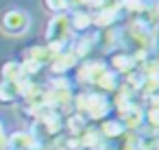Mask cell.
Here are the masks:
<instances>
[{"instance_id": "cell-14", "label": "cell", "mask_w": 159, "mask_h": 150, "mask_svg": "<svg viewBox=\"0 0 159 150\" xmlns=\"http://www.w3.org/2000/svg\"><path fill=\"white\" fill-rule=\"evenodd\" d=\"M0 81H9V83H18L20 78H24L22 74V63L20 61H5L0 65Z\"/></svg>"}, {"instance_id": "cell-18", "label": "cell", "mask_w": 159, "mask_h": 150, "mask_svg": "<svg viewBox=\"0 0 159 150\" xmlns=\"http://www.w3.org/2000/svg\"><path fill=\"white\" fill-rule=\"evenodd\" d=\"M44 5L48 11H52L57 15V13H66L70 9V0H44Z\"/></svg>"}, {"instance_id": "cell-10", "label": "cell", "mask_w": 159, "mask_h": 150, "mask_svg": "<svg viewBox=\"0 0 159 150\" xmlns=\"http://www.w3.org/2000/svg\"><path fill=\"white\" fill-rule=\"evenodd\" d=\"M133 143H135V150H159L155 130H150V128H146V126H142V128L135 130Z\"/></svg>"}, {"instance_id": "cell-1", "label": "cell", "mask_w": 159, "mask_h": 150, "mask_svg": "<svg viewBox=\"0 0 159 150\" xmlns=\"http://www.w3.org/2000/svg\"><path fill=\"white\" fill-rule=\"evenodd\" d=\"M72 104H74V111L83 113L89 122L96 120V122H102L109 117V111H111V102L105 94H98V91H81L72 98Z\"/></svg>"}, {"instance_id": "cell-3", "label": "cell", "mask_w": 159, "mask_h": 150, "mask_svg": "<svg viewBox=\"0 0 159 150\" xmlns=\"http://www.w3.org/2000/svg\"><path fill=\"white\" fill-rule=\"evenodd\" d=\"M0 29L2 33L11 35V37H20L24 33H29L31 29V15L24 9H7L0 18Z\"/></svg>"}, {"instance_id": "cell-20", "label": "cell", "mask_w": 159, "mask_h": 150, "mask_svg": "<svg viewBox=\"0 0 159 150\" xmlns=\"http://www.w3.org/2000/svg\"><path fill=\"white\" fill-rule=\"evenodd\" d=\"M0 150H7V133H5L2 122H0Z\"/></svg>"}, {"instance_id": "cell-11", "label": "cell", "mask_w": 159, "mask_h": 150, "mask_svg": "<svg viewBox=\"0 0 159 150\" xmlns=\"http://www.w3.org/2000/svg\"><path fill=\"white\" fill-rule=\"evenodd\" d=\"M52 52H50V48L46 46V44H37V46H29L26 48V52H24V61H33V63H37L39 68H44V65H48L50 61H52Z\"/></svg>"}, {"instance_id": "cell-15", "label": "cell", "mask_w": 159, "mask_h": 150, "mask_svg": "<svg viewBox=\"0 0 159 150\" xmlns=\"http://www.w3.org/2000/svg\"><path fill=\"white\" fill-rule=\"evenodd\" d=\"M63 126L70 130V135H81L87 126H89V120L83 115V113H79V111H74V113H70L68 117H66V122H63Z\"/></svg>"}, {"instance_id": "cell-7", "label": "cell", "mask_w": 159, "mask_h": 150, "mask_svg": "<svg viewBox=\"0 0 159 150\" xmlns=\"http://www.w3.org/2000/svg\"><path fill=\"white\" fill-rule=\"evenodd\" d=\"M79 137H81L83 150H107V148H109V141H107V139L100 135V130L94 128V126H87Z\"/></svg>"}, {"instance_id": "cell-13", "label": "cell", "mask_w": 159, "mask_h": 150, "mask_svg": "<svg viewBox=\"0 0 159 150\" xmlns=\"http://www.w3.org/2000/svg\"><path fill=\"white\" fill-rule=\"evenodd\" d=\"M22 98L18 83H9V81H0V104L11 107Z\"/></svg>"}, {"instance_id": "cell-9", "label": "cell", "mask_w": 159, "mask_h": 150, "mask_svg": "<svg viewBox=\"0 0 159 150\" xmlns=\"http://www.w3.org/2000/svg\"><path fill=\"white\" fill-rule=\"evenodd\" d=\"M37 143L31 135V130H16L7 135V150H33Z\"/></svg>"}, {"instance_id": "cell-6", "label": "cell", "mask_w": 159, "mask_h": 150, "mask_svg": "<svg viewBox=\"0 0 159 150\" xmlns=\"http://www.w3.org/2000/svg\"><path fill=\"white\" fill-rule=\"evenodd\" d=\"M109 65H111L109 70H111L113 74H131V72H135V70H137V59H135L133 55H129V52L120 50V52L111 55Z\"/></svg>"}, {"instance_id": "cell-22", "label": "cell", "mask_w": 159, "mask_h": 150, "mask_svg": "<svg viewBox=\"0 0 159 150\" xmlns=\"http://www.w3.org/2000/svg\"><path fill=\"white\" fill-rule=\"evenodd\" d=\"M155 135H157V143H159V128H157V130H155Z\"/></svg>"}, {"instance_id": "cell-2", "label": "cell", "mask_w": 159, "mask_h": 150, "mask_svg": "<svg viewBox=\"0 0 159 150\" xmlns=\"http://www.w3.org/2000/svg\"><path fill=\"white\" fill-rule=\"evenodd\" d=\"M70 39H72V29H70V20L66 13H57L48 20L46 26V46L50 48L52 55L63 52L70 48Z\"/></svg>"}, {"instance_id": "cell-4", "label": "cell", "mask_w": 159, "mask_h": 150, "mask_svg": "<svg viewBox=\"0 0 159 150\" xmlns=\"http://www.w3.org/2000/svg\"><path fill=\"white\" fill-rule=\"evenodd\" d=\"M107 70V65L102 63V61H83L81 65H79V72H76V81L81 83V85H89V87H94L96 83H98V78L102 76V72Z\"/></svg>"}, {"instance_id": "cell-12", "label": "cell", "mask_w": 159, "mask_h": 150, "mask_svg": "<svg viewBox=\"0 0 159 150\" xmlns=\"http://www.w3.org/2000/svg\"><path fill=\"white\" fill-rule=\"evenodd\" d=\"M68 20H70V29H72V33L76 31V33L85 35V33L94 26V24H92V13L85 11V9H76V11H72V15H68Z\"/></svg>"}, {"instance_id": "cell-5", "label": "cell", "mask_w": 159, "mask_h": 150, "mask_svg": "<svg viewBox=\"0 0 159 150\" xmlns=\"http://www.w3.org/2000/svg\"><path fill=\"white\" fill-rule=\"evenodd\" d=\"M76 65H79V59H76V55H74L70 48L63 50V52H57V55L52 57V61L48 63V68H50V72H52L55 76H66V74L72 72Z\"/></svg>"}, {"instance_id": "cell-17", "label": "cell", "mask_w": 159, "mask_h": 150, "mask_svg": "<svg viewBox=\"0 0 159 150\" xmlns=\"http://www.w3.org/2000/svg\"><path fill=\"white\" fill-rule=\"evenodd\" d=\"M107 150H135V143H133V133H126L124 137H120V139L111 141Z\"/></svg>"}, {"instance_id": "cell-8", "label": "cell", "mask_w": 159, "mask_h": 150, "mask_svg": "<svg viewBox=\"0 0 159 150\" xmlns=\"http://www.w3.org/2000/svg\"><path fill=\"white\" fill-rule=\"evenodd\" d=\"M98 130H100V135L111 143V141H116V139H120V137H124L129 130L124 128V124L118 120V117H107V120H102L100 124H98Z\"/></svg>"}, {"instance_id": "cell-21", "label": "cell", "mask_w": 159, "mask_h": 150, "mask_svg": "<svg viewBox=\"0 0 159 150\" xmlns=\"http://www.w3.org/2000/svg\"><path fill=\"white\" fill-rule=\"evenodd\" d=\"M33 150H50V148H44V146H35Z\"/></svg>"}, {"instance_id": "cell-16", "label": "cell", "mask_w": 159, "mask_h": 150, "mask_svg": "<svg viewBox=\"0 0 159 150\" xmlns=\"http://www.w3.org/2000/svg\"><path fill=\"white\" fill-rule=\"evenodd\" d=\"M152 65H159V24L155 26L152 35H150V57L146 59Z\"/></svg>"}, {"instance_id": "cell-19", "label": "cell", "mask_w": 159, "mask_h": 150, "mask_svg": "<svg viewBox=\"0 0 159 150\" xmlns=\"http://www.w3.org/2000/svg\"><path fill=\"white\" fill-rule=\"evenodd\" d=\"M148 111L159 113V91H157V94H152V96H148Z\"/></svg>"}]
</instances>
